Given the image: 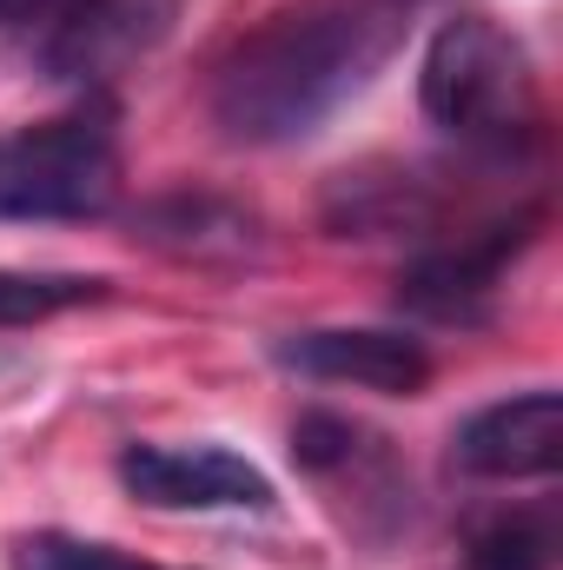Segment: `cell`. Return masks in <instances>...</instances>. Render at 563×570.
Returning <instances> with one entry per match:
<instances>
[{
	"label": "cell",
	"instance_id": "1",
	"mask_svg": "<svg viewBox=\"0 0 563 570\" xmlns=\"http://www.w3.org/2000/svg\"><path fill=\"white\" fill-rule=\"evenodd\" d=\"M412 0H298L213 73V120L239 146H292L358 100L405 47Z\"/></svg>",
	"mask_w": 563,
	"mask_h": 570
},
{
	"label": "cell",
	"instance_id": "2",
	"mask_svg": "<svg viewBox=\"0 0 563 570\" xmlns=\"http://www.w3.org/2000/svg\"><path fill=\"white\" fill-rule=\"evenodd\" d=\"M418 107L437 134H451L477 159H517L544 134L531 47L484 13L437 20L418 60Z\"/></svg>",
	"mask_w": 563,
	"mask_h": 570
},
{
	"label": "cell",
	"instance_id": "3",
	"mask_svg": "<svg viewBox=\"0 0 563 570\" xmlns=\"http://www.w3.org/2000/svg\"><path fill=\"white\" fill-rule=\"evenodd\" d=\"M120 199V114L87 94L73 114L0 134V219H100Z\"/></svg>",
	"mask_w": 563,
	"mask_h": 570
},
{
	"label": "cell",
	"instance_id": "4",
	"mask_svg": "<svg viewBox=\"0 0 563 570\" xmlns=\"http://www.w3.org/2000/svg\"><path fill=\"white\" fill-rule=\"evenodd\" d=\"M172 20H179V0H67L47 20L40 67L47 80L100 94L113 73H127L172 33Z\"/></svg>",
	"mask_w": 563,
	"mask_h": 570
},
{
	"label": "cell",
	"instance_id": "5",
	"mask_svg": "<svg viewBox=\"0 0 563 570\" xmlns=\"http://www.w3.org/2000/svg\"><path fill=\"white\" fill-rule=\"evenodd\" d=\"M531 239H537V213H511V219H491V226L464 233L457 246H424L398 273V305L418 312V318H437V325H471V318L491 312L511 259Z\"/></svg>",
	"mask_w": 563,
	"mask_h": 570
},
{
	"label": "cell",
	"instance_id": "6",
	"mask_svg": "<svg viewBox=\"0 0 563 570\" xmlns=\"http://www.w3.org/2000/svg\"><path fill=\"white\" fill-rule=\"evenodd\" d=\"M120 484L152 511H266L273 478L226 444H127Z\"/></svg>",
	"mask_w": 563,
	"mask_h": 570
},
{
	"label": "cell",
	"instance_id": "7",
	"mask_svg": "<svg viewBox=\"0 0 563 570\" xmlns=\"http://www.w3.org/2000/svg\"><path fill=\"white\" fill-rule=\"evenodd\" d=\"M279 365L325 379V385H358V392H385V399H412L431 379V352L412 332L392 325H318V332H292L279 338Z\"/></svg>",
	"mask_w": 563,
	"mask_h": 570
},
{
	"label": "cell",
	"instance_id": "8",
	"mask_svg": "<svg viewBox=\"0 0 563 570\" xmlns=\"http://www.w3.org/2000/svg\"><path fill=\"white\" fill-rule=\"evenodd\" d=\"M457 471L471 478H557L563 464V399L551 385L497 399L484 412H471L451 438Z\"/></svg>",
	"mask_w": 563,
	"mask_h": 570
},
{
	"label": "cell",
	"instance_id": "9",
	"mask_svg": "<svg viewBox=\"0 0 563 570\" xmlns=\"http://www.w3.org/2000/svg\"><path fill=\"white\" fill-rule=\"evenodd\" d=\"M100 292H107V279H87V273H7L0 266V332L40 325V318L73 312V305H93Z\"/></svg>",
	"mask_w": 563,
	"mask_h": 570
},
{
	"label": "cell",
	"instance_id": "10",
	"mask_svg": "<svg viewBox=\"0 0 563 570\" xmlns=\"http://www.w3.org/2000/svg\"><path fill=\"white\" fill-rule=\"evenodd\" d=\"M551 558H557V518L551 511L497 518L471 544V570H551Z\"/></svg>",
	"mask_w": 563,
	"mask_h": 570
},
{
	"label": "cell",
	"instance_id": "11",
	"mask_svg": "<svg viewBox=\"0 0 563 570\" xmlns=\"http://www.w3.org/2000/svg\"><path fill=\"white\" fill-rule=\"evenodd\" d=\"M13 570H166V564H146L120 544H93V538H67V531H33L13 544Z\"/></svg>",
	"mask_w": 563,
	"mask_h": 570
},
{
	"label": "cell",
	"instance_id": "12",
	"mask_svg": "<svg viewBox=\"0 0 563 570\" xmlns=\"http://www.w3.org/2000/svg\"><path fill=\"white\" fill-rule=\"evenodd\" d=\"M352 451H358V431L345 419H332V412H312V419L292 425V458L305 471H338V464H352Z\"/></svg>",
	"mask_w": 563,
	"mask_h": 570
},
{
	"label": "cell",
	"instance_id": "13",
	"mask_svg": "<svg viewBox=\"0 0 563 570\" xmlns=\"http://www.w3.org/2000/svg\"><path fill=\"white\" fill-rule=\"evenodd\" d=\"M67 0H0V27H33V20H53Z\"/></svg>",
	"mask_w": 563,
	"mask_h": 570
}]
</instances>
